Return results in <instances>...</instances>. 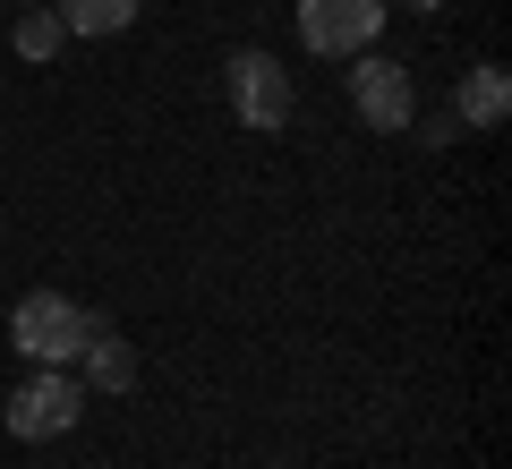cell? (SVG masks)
<instances>
[{
  "instance_id": "obj_10",
  "label": "cell",
  "mask_w": 512,
  "mask_h": 469,
  "mask_svg": "<svg viewBox=\"0 0 512 469\" xmlns=\"http://www.w3.org/2000/svg\"><path fill=\"white\" fill-rule=\"evenodd\" d=\"M410 9H444V0H410Z\"/></svg>"
},
{
  "instance_id": "obj_8",
  "label": "cell",
  "mask_w": 512,
  "mask_h": 469,
  "mask_svg": "<svg viewBox=\"0 0 512 469\" xmlns=\"http://www.w3.org/2000/svg\"><path fill=\"white\" fill-rule=\"evenodd\" d=\"M69 35H128L137 26V0H52Z\"/></svg>"
},
{
  "instance_id": "obj_2",
  "label": "cell",
  "mask_w": 512,
  "mask_h": 469,
  "mask_svg": "<svg viewBox=\"0 0 512 469\" xmlns=\"http://www.w3.org/2000/svg\"><path fill=\"white\" fill-rule=\"evenodd\" d=\"M350 111H359L376 137H410V128H419V86H410L402 60L350 52Z\"/></svg>"
},
{
  "instance_id": "obj_7",
  "label": "cell",
  "mask_w": 512,
  "mask_h": 469,
  "mask_svg": "<svg viewBox=\"0 0 512 469\" xmlns=\"http://www.w3.org/2000/svg\"><path fill=\"white\" fill-rule=\"evenodd\" d=\"M77 359H86V384H94V393H128V384H137V350H128L120 325H103V316H94V333H86Z\"/></svg>"
},
{
  "instance_id": "obj_5",
  "label": "cell",
  "mask_w": 512,
  "mask_h": 469,
  "mask_svg": "<svg viewBox=\"0 0 512 469\" xmlns=\"http://www.w3.org/2000/svg\"><path fill=\"white\" fill-rule=\"evenodd\" d=\"M384 9L393 0H299V43L316 60H350L384 35Z\"/></svg>"
},
{
  "instance_id": "obj_4",
  "label": "cell",
  "mask_w": 512,
  "mask_h": 469,
  "mask_svg": "<svg viewBox=\"0 0 512 469\" xmlns=\"http://www.w3.org/2000/svg\"><path fill=\"white\" fill-rule=\"evenodd\" d=\"M222 86H231L239 128H256V137L291 128V69H282L274 52H231L222 60Z\"/></svg>"
},
{
  "instance_id": "obj_6",
  "label": "cell",
  "mask_w": 512,
  "mask_h": 469,
  "mask_svg": "<svg viewBox=\"0 0 512 469\" xmlns=\"http://www.w3.org/2000/svg\"><path fill=\"white\" fill-rule=\"evenodd\" d=\"M504 111H512V77L495 69V60H478V69H461V86H453V120L461 128H504Z\"/></svg>"
},
{
  "instance_id": "obj_9",
  "label": "cell",
  "mask_w": 512,
  "mask_h": 469,
  "mask_svg": "<svg viewBox=\"0 0 512 469\" xmlns=\"http://www.w3.org/2000/svg\"><path fill=\"white\" fill-rule=\"evenodd\" d=\"M60 43H69L60 9H52V0H35V9L18 18V52H26V60H60Z\"/></svg>"
},
{
  "instance_id": "obj_1",
  "label": "cell",
  "mask_w": 512,
  "mask_h": 469,
  "mask_svg": "<svg viewBox=\"0 0 512 469\" xmlns=\"http://www.w3.org/2000/svg\"><path fill=\"white\" fill-rule=\"evenodd\" d=\"M86 333H94V316L69 299V290H26L18 316H9V342H18L35 367H77Z\"/></svg>"
},
{
  "instance_id": "obj_11",
  "label": "cell",
  "mask_w": 512,
  "mask_h": 469,
  "mask_svg": "<svg viewBox=\"0 0 512 469\" xmlns=\"http://www.w3.org/2000/svg\"><path fill=\"white\" fill-rule=\"evenodd\" d=\"M26 9H35V0H26Z\"/></svg>"
},
{
  "instance_id": "obj_3",
  "label": "cell",
  "mask_w": 512,
  "mask_h": 469,
  "mask_svg": "<svg viewBox=\"0 0 512 469\" xmlns=\"http://www.w3.org/2000/svg\"><path fill=\"white\" fill-rule=\"evenodd\" d=\"M77 418H86V384H77L69 367H35V376L9 393V435H18V444H52Z\"/></svg>"
}]
</instances>
